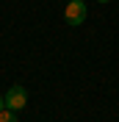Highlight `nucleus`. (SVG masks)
Wrapping results in <instances>:
<instances>
[{
	"label": "nucleus",
	"instance_id": "4",
	"mask_svg": "<svg viewBox=\"0 0 119 122\" xmlns=\"http://www.w3.org/2000/svg\"><path fill=\"white\" fill-rule=\"evenodd\" d=\"M3 108H6V100H3V97H0V111H3Z\"/></svg>",
	"mask_w": 119,
	"mask_h": 122
},
{
	"label": "nucleus",
	"instance_id": "5",
	"mask_svg": "<svg viewBox=\"0 0 119 122\" xmlns=\"http://www.w3.org/2000/svg\"><path fill=\"white\" fill-rule=\"evenodd\" d=\"M97 3H108V0H97Z\"/></svg>",
	"mask_w": 119,
	"mask_h": 122
},
{
	"label": "nucleus",
	"instance_id": "3",
	"mask_svg": "<svg viewBox=\"0 0 119 122\" xmlns=\"http://www.w3.org/2000/svg\"><path fill=\"white\" fill-rule=\"evenodd\" d=\"M0 122H17V111L14 108H3L0 111Z\"/></svg>",
	"mask_w": 119,
	"mask_h": 122
},
{
	"label": "nucleus",
	"instance_id": "2",
	"mask_svg": "<svg viewBox=\"0 0 119 122\" xmlns=\"http://www.w3.org/2000/svg\"><path fill=\"white\" fill-rule=\"evenodd\" d=\"M3 100H6V108L22 111V108H25V103H28V92H25L22 86H11L6 94H3Z\"/></svg>",
	"mask_w": 119,
	"mask_h": 122
},
{
	"label": "nucleus",
	"instance_id": "1",
	"mask_svg": "<svg viewBox=\"0 0 119 122\" xmlns=\"http://www.w3.org/2000/svg\"><path fill=\"white\" fill-rule=\"evenodd\" d=\"M86 14H89V8H86L83 0H69V6L64 8V20H67V25H75V28L86 22Z\"/></svg>",
	"mask_w": 119,
	"mask_h": 122
}]
</instances>
